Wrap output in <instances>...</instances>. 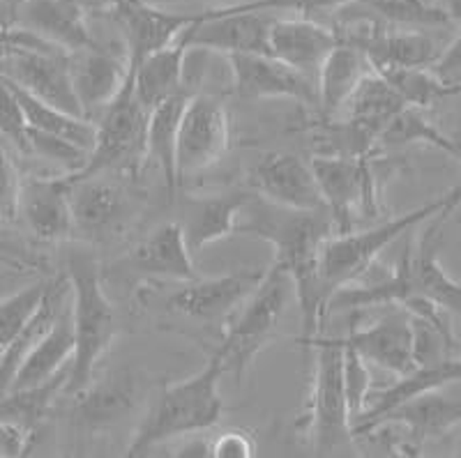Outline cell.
I'll use <instances>...</instances> for the list:
<instances>
[{"label": "cell", "instance_id": "1", "mask_svg": "<svg viewBox=\"0 0 461 458\" xmlns=\"http://www.w3.org/2000/svg\"><path fill=\"white\" fill-rule=\"evenodd\" d=\"M238 233H254L275 247V265L282 267L294 283L300 307L303 334L298 344L321 334V320L328 316V292L321 282V256L325 240L335 235L332 219H325L328 210L295 212L267 203L261 196L249 198Z\"/></svg>", "mask_w": 461, "mask_h": 458}, {"label": "cell", "instance_id": "2", "mask_svg": "<svg viewBox=\"0 0 461 458\" xmlns=\"http://www.w3.org/2000/svg\"><path fill=\"white\" fill-rule=\"evenodd\" d=\"M224 373V350L217 346L199 373L183 382L164 385L155 406L131 437L127 456H146L158 445L217 427L224 410L220 394V381Z\"/></svg>", "mask_w": 461, "mask_h": 458}, {"label": "cell", "instance_id": "3", "mask_svg": "<svg viewBox=\"0 0 461 458\" xmlns=\"http://www.w3.org/2000/svg\"><path fill=\"white\" fill-rule=\"evenodd\" d=\"M68 279L72 288L69 311L74 328V355L65 394H79L90 385L97 362L104 357L115 337V311L102 286L100 265L88 251L68 256Z\"/></svg>", "mask_w": 461, "mask_h": 458}, {"label": "cell", "instance_id": "4", "mask_svg": "<svg viewBox=\"0 0 461 458\" xmlns=\"http://www.w3.org/2000/svg\"><path fill=\"white\" fill-rule=\"evenodd\" d=\"M461 205V184L452 192L443 193L440 198L431 201V203L422 205L418 210L402 214L397 219L383 221V224L374 226L367 230H351V233L330 235L323 245V256H321V282H323L328 300L335 291L341 286L360 282L362 276L367 274L369 267L376 263L383 249H388L397 238L403 233H409L411 229L420 226L422 221L431 219L434 214L455 212Z\"/></svg>", "mask_w": 461, "mask_h": 458}, {"label": "cell", "instance_id": "5", "mask_svg": "<svg viewBox=\"0 0 461 458\" xmlns=\"http://www.w3.org/2000/svg\"><path fill=\"white\" fill-rule=\"evenodd\" d=\"M303 346L316 350V364L307 415L300 427L310 433L314 454H335L353 437L351 412L344 391V348L339 338L321 334Z\"/></svg>", "mask_w": 461, "mask_h": 458}, {"label": "cell", "instance_id": "6", "mask_svg": "<svg viewBox=\"0 0 461 458\" xmlns=\"http://www.w3.org/2000/svg\"><path fill=\"white\" fill-rule=\"evenodd\" d=\"M291 291L294 283L288 274L273 263L240 304V311L233 313V320L224 325V337L220 341L224 350V369L233 371L238 381H242V373L252 364L258 350L273 341Z\"/></svg>", "mask_w": 461, "mask_h": 458}, {"label": "cell", "instance_id": "7", "mask_svg": "<svg viewBox=\"0 0 461 458\" xmlns=\"http://www.w3.org/2000/svg\"><path fill=\"white\" fill-rule=\"evenodd\" d=\"M146 122L148 109L134 93V78L130 69L122 90L102 111L100 122H95V146L88 152V159L79 171L68 173L69 180H84L121 166L139 152L146 155Z\"/></svg>", "mask_w": 461, "mask_h": 458}, {"label": "cell", "instance_id": "8", "mask_svg": "<svg viewBox=\"0 0 461 458\" xmlns=\"http://www.w3.org/2000/svg\"><path fill=\"white\" fill-rule=\"evenodd\" d=\"M310 164L335 235L351 233L357 214H376V173L372 157L316 155Z\"/></svg>", "mask_w": 461, "mask_h": 458}, {"label": "cell", "instance_id": "9", "mask_svg": "<svg viewBox=\"0 0 461 458\" xmlns=\"http://www.w3.org/2000/svg\"><path fill=\"white\" fill-rule=\"evenodd\" d=\"M230 148V118L220 99L192 94L185 106L176 148L178 183L208 171L224 159Z\"/></svg>", "mask_w": 461, "mask_h": 458}, {"label": "cell", "instance_id": "10", "mask_svg": "<svg viewBox=\"0 0 461 458\" xmlns=\"http://www.w3.org/2000/svg\"><path fill=\"white\" fill-rule=\"evenodd\" d=\"M275 19L266 12H242L212 7L196 14L187 26L189 47L203 51L270 53V26Z\"/></svg>", "mask_w": 461, "mask_h": 458}, {"label": "cell", "instance_id": "11", "mask_svg": "<svg viewBox=\"0 0 461 458\" xmlns=\"http://www.w3.org/2000/svg\"><path fill=\"white\" fill-rule=\"evenodd\" d=\"M263 272L266 270H242L215 279L196 276L192 282H183V288L168 297L167 309L201 325L224 323L233 318L247 295L257 288Z\"/></svg>", "mask_w": 461, "mask_h": 458}, {"label": "cell", "instance_id": "12", "mask_svg": "<svg viewBox=\"0 0 461 458\" xmlns=\"http://www.w3.org/2000/svg\"><path fill=\"white\" fill-rule=\"evenodd\" d=\"M230 69L240 97L295 99L300 104H319V85L291 65L270 53H230Z\"/></svg>", "mask_w": 461, "mask_h": 458}, {"label": "cell", "instance_id": "13", "mask_svg": "<svg viewBox=\"0 0 461 458\" xmlns=\"http://www.w3.org/2000/svg\"><path fill=\"white\" fill-rule=\"evenodd\" d=\"M252 187L257 196L295 212L325 210L312 164L291 152H267L254 166Z\"/></svg>", "mask_w": 461, "mask_h": 458}, {"label": "cell", "instance_id": "14", "mask_svg": "<svg viewBox=\"0 0 461 458\" xmlns=\"http://www.w3.org/2000/svg\"><path fill=\"white\" fill-rule=\"evenodd\" d=\"M339 338L346 346H351L362 360L390 373L406 375L415 369L413 318L397 304H390L388 311L369 328H357L351 323L348 334Z\"/></svg>", "mask_w": 461, "mask_h": 458}, {"label": "cell", "instance_id": "15", "mask_svg": "<svg viewBox=\"0 0 461 458\" xmlns=\"http://www.w3.org/2000/svg\"><path fill=\"white\" fill-rule=\"evenodd\" d=\"M452 212L443 210V212L434 214L429 229L422 233L418 245L409 247L402 254V263L409 274L411 291L413 297H422L427 302L436 304L443 311L456 313L461 316V283L455 282L447 274L438 261V242H440V226L446 224V219ZM411 297V300H413Z\"/></svg>", "mask_w": 461, "mask_h": 458}, {"label": "cell", "instance_id": "16", "mask_svg": "<svg viewBox=\"0 0 461 458\" xmlns=\"http://www.w3.org/2000/svg\"><path fill=\"white\" fill-rule=\"evenodd\" d=\"M16 219H22L37 240H68L74 230L68 175L22 180Z\"/></svg>", "mask_w": 461, "mask_h": 458}, {"label": "cell", "instance_id": "17", "mask_svg": "<svg viewBox=\"0 0 461 458\" xmlns=\"http://www.w3.org/2000/svg\"><path fill=\"white\" fill-rule=\"evenodd\" d=\"M14 26L65 53L97 47L79 0H26L16 12Z\"/></svg>", "mask_w": 461, "mask_h": 458}, {"label": "cell", "instance_id": "18", "mask_svg": "<svg viewBox=\"0 0 461 458\" xmlns=\"http://www.w3.org/2000/svg\"><path fill=\"white\" fill-rule=\"evenodd\" d=\"M115 14L125 31L130 67L141 63L148 53L171 44L196 19V14L159 10L146 0H115Z\"/></svg>", "mask_w": 461, "mask_h": 458}, {"label": "cell", "instance_id": "19", "mask_svg": "<svg viewBox=\"0 0 461 458\" xmlns=\"http://www.w3.org/2000/svg\"><path fill=\"white\" fill-rule=\"evenodd\" d=\"M69 76L86 118L102 113L115 99L130 76V60H121L100 47L74 51L69 56Z\"/></svg>", "mask_w": 461, "mask_h": 458}, {"label": "cell", "instance_id": "20", "mask_svg": "<svg viewBox=\"0 0 461 458\" xmlns=\"http://www.w3.org/2000/svg\"><path fill=\"white\" fill-rule=\"evenodd\" d=\"M461 381V357H447L443 362L427 366H415L411 373L397 375V382H393L385 390L369 394V401L362 410V415L353 422L351 433L356 436H367L369 428L381 419L385 412L397 408L399 403L411 401L415 396L427 394V391L443 390V387L452 385V382Z\"/></svg>", "mask_w": 461, "mask_h": 458}, {"label": "cell", "instance_id": "21", "mask_svg": "<svg viewBox=\"0 0 461 458\" xmlns=\"http://www.w3.org/2000/svg\"><path fill=\"white\" fill-rule=\"evenodd\" d=\"M337 31L321 26L307 16L303 19H275L270 26V56L291 65L304 76L319 78L325 56L339 44Z\"/></svg>", "mask_w": 461, "mask_h": 458}, {"label": "cell", "instance_id": "22", "mask_svg": "<svg viewBox=\"0 0 461 458\" xmlns=\"http://www.w3.org/2000/svg\"><path fill=\"white\" fill-rule=\"evenodd\" d=\"M130 265L137 272L173 282H192L196 279V267L192 263V251L185 240L180 221H167L143 238L130 251Z\"/></svg>", "mask_w": 461, "mask_h": 458}, {"label": "cell", "instance_id": "23", "mask_svg": "<svg viewBox=\"0 0 461 458\" xmlns=\"http://www.w3.org/2000/svg\"><path fill=\"white\" fill-rule=\"evenodd\" d=\"M249 198L252 196L245 192H226L189 203L180 221L189 251H201L212 242L238 233Z\"/></svg>", "mask_w": 461, "mask_h": 458}, {"label": "cell", "instance_id": "24", "mask_svg": "<svg viewBox=\"0 0 461 458\" xmlns=\"http://www.w3.org/2000/svg\"><path fill=\"white\" fill-rule=\"evenodd\" d=\"M187 51L189 37L187 28H185L171 44L148 53L141 63L130 67L131 78H134V93L148 111L162 104L164 99L183 88Z\"/></svg>", "mask_w": 461, "mask_h": 458}, {"label": "cell", "instance_id": "25", "mask_svg": "<svg viewBox=\"0 0 461 458\" xmlns=\"http://www.w3.org/2000/svg\"><path fill=\"white\" fill-rule=\"evenodd\" d=\"M69 297H72V288H69L68 274L58 276V279L49 282V288L47 292H44L40 307H37L35 313L28 318L26 325L22 328V332L16 334V338L10 344V348H7L5 353H3V357H0V396H5L7 391H10L12 381H14L19 366L23 364L28 353L42 341L44 334L51 329V325L56 323V318L60 316V311L69 304Z\"/></svg>", "mask_w": 461, "mask_h": 458}, {"label": "cell", "instance_id": "26", "mask_svg": "<svg viewBox=\"0 0 461 458\" xmlns=\"http://www.w3.org/2000/svg\"><path fill=\"white\" fill-rule=\"evenodd\" d=\"M388 424L406 427L409 428L411 437L415 440V445H420L425 443V440H434V437L446 436V433L452 431L456 424H461V401H452L447 396L438 394V390L427 391V394L415 396L411 401L399 403L397 408L385 412V415L369 428V433L376 431V428L381 427H388Z\"/></svg>", "mask_w": 461, "mask_h": 458}, {"label": "cell", "instance_id": "27", "mask_svg": "<svg viewBox=\"0 0 461 458\" xmlns=\"http://www.w3.org/2000/svg\"><path fill=\"white\" fill-rule=\"evenodd\" d=\"M72 300V297H69ZM74 355V328H72V311L69 304L60 311L56 318V323L51 325L44 338L35 348L28 353L23 364L16 371L14 381H12L10 391L31 390V387L42 385V382L51 381L53 375L68 369L72 364Z\"/></svg>", "mask_w": 461, "mask_h": 458}, {"label": "cell", "instance_id": "28", "mask_svg": "<svg viewBox=\"0 0 461 458\" xmlns=\"http://www.w3.org/2000/svg\"><path fill=\"white\" fill-rule=\"evenodd\" d=\"M369 72H372V65H369L367 56L348 42H339L325 56L319 69V78H316L319 106L323 111L325 121L335 118L344 109L353 90Z\"/></svg>", "mask_w": 461, "mask_h": 458}, {"label": "cell", "instance_id": "29", "mask_svg": "<svg viewBox=\"0 0 461 458\" xmlns=\"http://www.w3.org/2000/svg\"><path fill=\"white\" fill-rule=\"evenodd\" d=\"M192 93L180 88L178 93L164 99L162 104L148 111L146 122V157L158 164L167 183L168 196L178 189V171H176V148H178V130L183 121L185 106Z\"/></svg>", "mask_w": 461, "mask_h": 458}, {"label": "cell", "instance_id": "30", "mask_svg": "<svg viewBox=\"0 0 461 458\" xmlns=\"http://www.w3.org/2000/svg\"><path fill=\"white\" fill-rule=\"evenodd\" d=\"M68 183L74 230L100 235L122 217L125 198L113 183L100 180L97 175L84 177V180H69L68 177Z\"/></svg>", "mask_w": 461, "mask_h": 458}, {"label": "cell", "instance_id": "31", "mask_svg": "<svg viewBox=\"0 0 461 458\" xmlns=\"http://www.w3.org/2000/svg\"><path fill=\"white\" fill-rule=\"evenodd\" d=\"M77 396V415L81 424L90 428H102L130 415L137 403V381L134 375H109L100 385H88Z\"/></svg>", "mask_w": 461, "mask_h": 458}, {"label": "cell", "instance_id": "32", "mask_svg": "<svg viewBox=\"0 0 461 458\" xmlns=\"http://www.w3.org/2000/svg\"><path fill=\"white\" fill-rule=\"evenodd\" d=\"M12 85H14L16 97L22 102L23 115H26V122L31 130L60 136V139L74 143V146H79L86 152L93 150L95 122L90 118L72 115L68 111L58 109V106L47 104V102H42V99H37L35 94L28 93V90L19 88L14 81H12Z\"/></svg>", "mask_w": 461, "mask_h": 458}, {"label": "cell", "instance_id": "33", "mask_svg": "<svg viewBox=\"0 0 461 458\" xmlns=\"http://www.w3.org/2000/svg\"><path fill=\"white\" fill-rule=\"evenodd\" d=\"M403 106L406 104H403V99L397 94V90L381 74L372 69L357 84V88L353 90V94L348 97V102H346L339 113H344V118H351V121L372 127V130H376L381 134L383 127L390 122V118L397 115Z\"/></svg>", "mask_w": 461, "mask_h": 458}, {"label": "cell", "instance_id": "34", "mask_svg": "<svg viewBox=\"0 0 461 458\" xmlns=\"http://www.w3.org/2000/svg\"><path fill=\"white\" fill-rule=\"evenodd\" d=\"M381 74L406 106L415 109H429L436 102H443L447 97H459V81L443 78L429 67H393L381 69Z\"/></svg>", "mask_w": 461, "mask_h": 458}, {"label": "cell", "instance_id": "35", "mask_svg": "<svg viewBox=\"0 0 461 458\" xmlns=\"http://www.w3.org/2000/svg\"><path fill=\"white\" fill-rule=\"evenodd\" d=\"M409 143H425V146L436 148V150L446 152L447 157L455 159V143L447 134L431 125L422 115V109L415 106H403L397 115L390 118V122L383 127L378 148H397L409 146Z\"/></svg>", "mask_w": 461, "mask_h": 458}, {"label": "cell", "instance_id": "36", "mask_svg": "<svg viewBox=\"0 0 461 458\" xmlns=\"http://www.w3.org/2000/svg\"><path fill=\"white\" fill-rule=\"evenodd\" d=\"M356 5L372 12L383 22L403 28H436L452 22L447 12L429 0H356Z\"/></svg>", "mask_w": 461, "mask_h": 458}, {"label": "cell", "instance_id": "37", "mask_svg": "<svg viewBox=\"0 0 461 458\" xmlns=\"http://www.w3.org/2000/svg\"><path fill=\"white\" fill-rule=\"evenodd\" d=\"M49 282L32 283V286L16 291L14 295L0 300V357L10 348V344L22 332L28 318L35 313V309L42 302L44 292H47Z\"/></svg>", "mask_w": 461, "mask_h": 458}, {"label": "cell", "instance_id": "38", "mask_svg": "<svg viewBox=\"0 0 461 458\" xmlns=\"http://www.w3.org/2000/svg\"><path fill=\"white\" fill-rule=\"evenodd\" d=\"M341 348H344V391L346 403H348V412H351V427L357 417L362 415L365 406L372 394V375H369L367 362L362 360L360 355L346 346L339 338Z\"/></svg>", "mask_w": 461, "mask_h": 458}, {"label": "cell", "instance_id": "39", "mask_svg": "<svg viewBox=\"0 0 461 458\" xmlns=\"http://www.w3.org/2000/svg\"><path fill=\"white\" fill-rule=\"evenodd\" d=\"M28 152L35 157H42V159H49V162L63 164L68 173L79 171L86 164V159H88V152L81 150L79 146L65 141L60 136L31 130V127H28Z\"/></svg>", "mask_w": 461, "mask_h": 458}, {"label": "cell", "instance_id": "40", "mask_svg": "<svg viewBox=\"0 0 461 458\" xmlns=\"http://www.w3.org/2000/svg\"><path fill=\"white\" fill-rule=\"evenodd\" d=\"M0 131L14 143L19 150L28 152V122L22 102L16 97L10 78L0 72Z\"/></svg>", "mask_w": 461, "mask_h": 458}, {"label": "cell", "instance_id": "41", "mask_svg": "<svg viewBox=\"0 0 461 458\" xmlns=\"http://www.w3.org/2000/svg\"><path fill=\"white\" fill-rule=\"evenodd\" d=\"M353 3H356V0H252V3H238V5H230V7L242 12L298 10L300 14L312 19V14H316V12L344 10V7L353 5Z\"/></svg>", "mask_w": 461, "mask_h": 458}, {"label": "cell", "instance_id": "42", "mask_svg": "<svg viewBox=\"0 0 461 458\" xmlns=\"http://www.w3.org/2000/svg\"><path fill=\"white\" fill-rule=\"evenodd\" d=\"M19 189H22V177L7 152L0 148V224H10L16 219Z\"/></svg>", "mask_w": 461, "mask_h": 458}, {"label": "cell", "instance_id": "43", "mask_svg": "<svg viewBox=\"0 0 461 458\" xmlns=\"http://www.w3.org/2000/svg\"><path fill=\"white\" fill-rule=\"evenodd\" d=\"M257 443L247 431H226L212 443V458H252Z\"/></svg>", "mask_w": 461, "mask_h": 458}, {"label": "cell", "instance_id": "44", "mask_svg": "<svg viewBox=\"0 0 461 458\" xmlns=\"http://www.w3.org/2000/svg\"><path fill=\"white\" fill-rule=\"evenodd\" d=\"M31 428L0 419V458H19L31 447Z\"/></svg>", "mask_w": 461, "mask_h": 458}, {"label": "cell", "instance_id": "45", "mask_svg": "<svg viewBox=\"0 0 461 458\" xmlns=\"http://www.w3.org/2000/svg\"><path fill=\"white\" fill-rule=\"evenodd\" d=\"M431 69H434L438 76L450 78V81L455 74L461 72V31H459V35H456L455 40L447 44L446 51L438 53V58H436V63L431 65Z\"/></svg>", "mask_w": 461, "mask_h": 458}, {"label": "cell", "instance_id": "46", "mask_svg": "<svg viewBox=\"0 0 461 458\" xmlns=\"http://www.w3.org/2000/svg\"><path fill=\"white\" fill-rule=\"evenodd\" d=\"M178 456L183 458H196V456H212V443L203 440V437H192L189 443H185L178 449Z\"/></svg>", "mask_w": 461, "mask_h": 458}, {"label": "cell", "instance_id": "47", "mask_svg": "<svg viewBox=\"0 0 461 458\" xmlns=\"http://www.w3.org/2000/svg\"><path fill=\"white\" fill-rule=\"evenodd\" d=\"M26 35V31L19 26H0V47L7 42H16V40H22Z\"/></svg>", "mask_w": 461, "mask_h": 458}, {"label": "cell", "instance_id": "48", "mask_svg": "<svg viewBox=\"0 0 461 458\" xmlns=\"http://www.w3.org/2000/svg\"><path fill=\"white\" fill-rule=\"evenodd\" d=\"M434 3L447 12L452 22H461V0H434Z\"/></svg>", "mask_w": 461, "mask_h": 458}, {"label": "cell", "instance_id": "49", "mask_svg": "<svg viewBox=\"0 0 461 458\" xmlns=\"http://www.w3.org/2000/svg\"><path fill=\"white\" fill-rule=\"evenodd\" d=\"M3 3H5L7 12H10V16H12V23H14V16H16V12H19V7H22L23 3H26V0H3Z\"/></svg>", "mask_w": 461, "mask_h": 458}, {"label": "cell", "instance_id": "50", "mask_svg": "<svg viewBox=\"0 0 461 458\" xmlns=\"http://www.w3.org/2000/svg\"><path fill=\"white\" fill-rule=\"evenodd\" d=\"M450 139H452V143H455V159L456 162H461V125H459V130L450 136Z\"/></svg>", "mask_w": 461, "mask_h": 458}, {"label": "cell", "instance_id": "51", "mask_svg": "<svg viewBox=\"0 0 461 458\" xmlns=\"http://www.w3.org/2000/svg\"><path fill=\"white\" fill-rule=\"evenodd\" d=\"M0 26H14V23H12L10 12H7V7L3 0H0Z\"/></svg>", "mask_w": 461, "mask_h": 458}, {"label": "cell", "instance_id": "52", "mask_svg": "<svg viewBox=\"0 0 461 458\" xmlns=\"http://www.w3.org/2000/svg\"><path fill=\"white\" fill-rule=\"evenodd\" d=\"M459 456H461V445H459Z\"/></svg>", "mask_w": 461, "mask_h": 458}, {"label": "cell", "instance_id": "53", "mask_svg": "<svg viewBox=\"0 0 461 458\" xmlns=\"http://www.w3.org/2000/svg\"><path fill=\"white\" fill-rule=\"evenodd\" d=\"M459 88H461V81H459Z\"/></svg>", "mask_w": 461, "mask_h": 458}, {"label": "cell", "instance_id": "54", "mask_svg": "<svg viewBox=\"0 0 461 458\" xmlns=\"http://www.w3.org/2000/svg\"><path fill=\"white\" fill-rule=\"evenodd\" d=\"M429 3H434V0H429Z\"/></svg>", "mask_w": 461, "mask_h": 458}]
</instances>
